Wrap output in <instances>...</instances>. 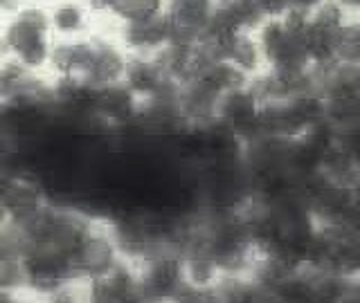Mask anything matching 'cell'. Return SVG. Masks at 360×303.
I'll return each mask as SVG.
<instances>
[{
	"mask_svg": "<svg viewBox=\"0 0 360 303\" xmlns=\"http://www.w3.org/2000/svg\"><path fill=\"white\" fill-rule=\"evenodd\" d=\"M0 39L5 41L9 59L30 72L45 74L52 48V34L45 3H18L0 20Z\"/></svg>",
	"mask_w": 360,
	"mask_h": 303,
	"instance_id": "1",
	"label": "cell"
},
{
	"mask_svg": "<svg viewBox=\"0 0 360 303\" xmlns=\"http://www.w3.org/2000/svg\"><path fill=\"white\" fill-rule=\"evenodd\" d=\"M127 258L117 243L115 227L104 220L93 218L86 236L72 254V276L77 281H88L95 276L110 274Z\"/></svg>",
	"mask_w": 360,
	"mask_h": 303,
	"instance_id": "2",
	"label": "cell"
},
{
	"mask_svg": "<svg viewBox=\"0 0 360 303\" xmlns=\"http://www.w3.org/2000/svg\"><path fill=\"white\" fill-rule=\"evenodd\" d=\"M142 301H172L185 283L183 252L176 247H158L135 261Z\"/></svg>",
	"mask_w": 360,
	"mask_h": 303,
	"instance_id": "3",
	"label": "cell"
},
{
	"mask_svg": "<svg viewBox=\"0 0 360 303\" xmlns=\"http://www.w3.org/2000/svg\"><path fill=\"white\" fill-rule=\"evenodd\" d=\"M214 11H217V0H169V43L196 45L205 41Z\"/></svg>",
	"mask_w": 360,
	"mask_h": 303,
	"instance_id": "4",
	"label": "cell"
},
{
	"mask_svg": "<svg viewBox=\"0 0 360 303\" xmlns=\"http://www.w3.org/2000/svg\"><path fill=\"white\" fill-rule=\"evenodd\" d=\"M129 59L131 54L122 48V43L112 34L106 36V34L95 32V54L82 81L93 90L120 86L124 81V74H127Z\"/></svg>",
	"mask_w": 360,
	"mask_h": 303,
	"instance_id": "5",
	"label": "cell"
},
{
	"mask_svg": "<svg viewBox=\"0 0 360 303\" xmlns=\"http://www.w3.org/2000/svg\"><path fill=\"white\" fill-rule=\"evenodd\" d=\"M95 54V32L79 39H52L45 76L82 79Z\"/></svg>",
	"mask_w": 360,
	"mask_h": 303,
	"instance_id": "6",
	"label": "cell"
},
{
	"mask_svg": "<svg viewBox=\"0 0 360 303\" xmlns=\"http://www.w3.org/2000/svg\"><path fill=\"white\" fill-rule=\"evenodd\" d=\"M207 41H212V45L217 48L219 59L234 65L236 70L245 74L248 79H255L266 70L264 52L255 36V32H248V29L230 32V34H225V36L207 39Z\"/></svg>",
	"mask_w": 360,
	"mask_h": 303,
	"instance_id": "7",
	"label": "cell"
},
{
	"mask_svg": "<svg viewBox=\"0 0 360 303\" xmlns=\"http://www.w3.org/2000/svg\"><path fill=\"white\" fill-rule=\"evenodd\" d=\"M112 36L122 43V48L129 54L151 56L155 52H160L169 43L167 11L160 16H151V18H144V20H133V22H122V25H115Z\"/></svg>",
	"mask_w": 360,
	"mask_h": 303,
	"instance_id": "8",
	"label": "cell"
},
{
	"mask_svg": "<svg viewBox=\"0 0 360 303\" xmlns=\"http://www.w3.org/2000/svg\"><path fill=\"white\" fill-rule=\"evenodd\" d=\"M48 20L52 39H79L95 32V14L86 0H50Z\"/></svg>",
	"mask_w": 360,
	"mask_h": 303,
	"instance_id": "9",
	"label": "cell"
},
{
	"mask_svg": "<svg viewBox=\"0 0 360 303\" xmlns=\"http://www.w3.org/2000/svg\"><path fill=\"white\" fill-rule=\"evenodd\" d=\"M167 3L169 0H90L88 7L93 9L95 18H106L112 25H122L160 16L167 11Z\"/></svg>",
	"mask_w": 360,
	"mask_h": 303,
	"instance_id": "10",
	"label": "cell"
},
{
	"mask_svg": "<svg viewBox=\"0 0 360 303\" xmlns=\"http://www.w3.org/2000/svg\"><path fill=\"white\" fill-rule=\"evenodd\" d=\"M167 81H174L169 79L162 70V65L158 63V59L151 56H138L131 54L129 65H127V74H124V86H127L129 93L138 99L144 101L149 99L151 95H155Z\"/></svg>",
	"mask_w": 360,
	"mask_h": 303,
	"instance_id": "11",
	"label": "cell"
},
{
	"mask_svg": "<svg viewBox=\"0 0 360 303\" xmlns=\"http://www.w3.org/2000/svg\"><path fill=\"white\" fill-rule=\"evenodd\" d=\"M358 18V14L347 11L342 5H338L335 0H322L309 11V25L315 32L322 34H335L340 27H345L349 20Z\"/></svg>",
	"mask_w": 360,
	"mask_h": 303,
	"instance_id": "12",
	"label": "cell"
},
{
	"mask_svg": "<svg viewBox=\"0 0 360 303\" xmlns=\"http://www.w3.org/2000/svg\"><path fill=\"white\" fill-rule=\"evenodd\" d=\"M30 285L27 265L22 258H7L0 256V288L16 292V295L25 297Z\"/></svg>",
	"mask_w": 360,
	"mask_h": 303,
	"instance_id": "13",
	"label": "cell"
},
{
	"mask_svg": "<svg viewBox=\"0 0 360 303\" xmlns=\"http://www.w3.org/2000/svg\"><path fill=\"white\" fill-rule=\"evenodd\" d=\"M286 3H288L290 7H297V9H307V11H311L315 5L322 3V0H286Z\"/></svg>",
	"mask_w": 360,
	"mask_h": 303,
	"instance_id": "14",
	"label": "cell"
},
{
	"mask_svg": "<svg viewBox=\"0 0 360 303\" xmlns=\"http://www.w3.org/2000/svg\"><path fill=\"white\" fill-rule=\"evenodd\" d=\"M338 5H342L347 11H352V14H358L360 9V0H335Z\"/></svg>",
	"mask_w": 360,
	"mask_h": 303,
	"instance_id": "15",
	"label": "cell"
},
{
	"mask_svg": "<svg viewBox=\"0 0 360 303\" xmlns=\"http://www.w3.org/2000/svg\"><path fill=\"white\" fill-rule=\"evenodd\" d=\"M9 220V216H7V209H5V205L3 202H0V227H3V224Z\"/></svg>",
	"mask_w": 360,
	"mask_h": 303,
	"instance_id": "16",
	"label": "cell"
},
{
	"mask_svg": "<svg viewBox=\"0 0 360 303\" xmlns=\"http://www.w3.org/2000/svg\"><path fill=\"white\" fill-rule=\"evenodd\" d=\"M7 104V93H5V86H3V79H0V108Z\"/></svg>",
	"mask_w": 360,
	"mask_h": 303,
	"instance_id": "17",
	"label": "cell"
},
{
	"mask_svg": "<svg viewBox=\"0 0 360 303\" xmlns=\"http://www.w3.org/2000/svg\"><path fill=\"white\" fill-rule=\"evenodd\" d=\"M18 3H50V0H16V5Z\"/></svg>",
	"mask_w": 360,
	"mask_h": 303,
	"instance_id": "18",
	"label": "cell"
},
{
	"mask_svg": "<svg viewBox=\"0 0 360 303\" xmlns=\"http://www.w3.org/2000/svg\"><path fill=\"white\" fill-rule=\"evenodd\" d=\"M228 3H232V0H217V5H228Z\"/></svg>",
	"mask_w": 360,
	"mask_h": 303,
	"instance_id": "19",
	"label": "cell"
},
{
	"mask_svg": "<svg viewBox=\"0 0 360 303\" xmlns=\"http://www.w3.org/2000/svg\"><path fill=\"white\" fill-rule=\"evenodd\" d=\"M86 3H90V0H86Z\"/></svg>",
	"mask_w": 360,
	"mask_h": 303,
	"instance_id": "20",
	"label": "cell"
}]
</instances>
